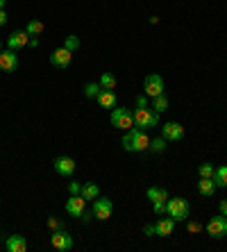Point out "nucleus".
Returning a JSON list of instances; mask_svg holds the SVG:
<instances>
[{
	"label": "nucleus",
	"mask_w": 227,
	"mask_h": 252,
	"mask_svg": "<svg viewBox=\"0 0 227 252\" xmlns=\"http://www.w3.org/2000/svg\"><path fill=\"white\" fill-rule=\"evenodd\" d=\"M150 148V136L146 134V129L141 127H130L125 134H123V150L128 153H143Z\"/></svg>",
	"instance_id": "obj_1"
},
{
	"label": "nucleus",
	"mask_w": 227,
	"mask_h": 252,
	"mask_svg": "<svg viewBox=\"0 0 227 252\" xmlns=\"http://www.w3.org/2000/svg\"><path fill=\"white\" fill-rule=\"evenodd\" d=\"M189 214H191V207L184 198H168L166 202V216H170L175 223L180 220H189Z\"/></svg>",
	"instance_id": "obj_2"
},
{
	"label": "nucleus",
	"mask_w": 227,
	"mask_h": 252,
	"mask_svg": "<svg viewBox=\"0 0 227 252\" xmlns=\"http://www.w3.org/2000/svg\"><path fill=\"white\" fill-rule=\"evenodd\" d=\"M134 116V125L141 129H152L159 125V114L152 109V107H146V109H136L132 114Z\"/></svg>",
	"instance_id": "obj_3"
},
{
	"label": "nucleus",
	"mask_w": 227,
	"mask_h": 252,
	"mask_svg": "<svg viewBox=\"0 0 227 252\" xmlns=\"http://www.w3.org/2000/svg\"><path fill=\"white\" fill-rule=\"evenodd\" d=\"M109 121H111L114 127L125 129V132H128L130 127H134V116H132V112H130L128 107H114V109H111Z\"/></svg>",
	"instance_id": "obj_4"
},
{
	"label": "nucleus",
	"mask_w": 227,
	"mask_h": 252,
	"mask_svg": "<svg viewBox=\"0 0 227 252\" xmlns=\"http://www.w3.org/2000/svg\"><path fill=\"white\" fill-rule=\"evenodd\" d=\"M204 229H207V234H209L211 239H225L227 236V216L218 214V216L209 218L207 225H204Z\"/></svg>",
	"instance_id": "obj_5"
},
{
	"label": "nucleus",
	"mask_w": 227,
	"mask_h": 252,
	"mask_svg": "<svg viewBox=\"0 0 227 252\" xmlns=\"http://www.w3.org/2000/svg\"><path fill=\"white\" fill-rule=\"evenodd\" d=\"M143 94H146L148 98H157V95L163 94V77L159 75V73L146 75V80H143Z\"/></svg>",
	"instance_id": "obj_6"
},
{
	"label": "nucleus",
	"mask_w": 227,
	"mask_h": 252,
	"mask_svg": "<svg viewBox=\"0 0 227 252\" xmlns=\"http://www.w3.org/2000/svg\"><path fill=\"white\" fill-rule=\"evenodd\" d=\"M50 243H53L55 250H59V252H68L70 248H73V236H70L64 227H59V229H53Z\"/></svg>",
	"instance_id": "obj_7"
},
{
	"label": "nucleus",
	"mask_w": 227,
	"mask_h": 252,
	"mask_svg": "<svg viewBox=\"0 0 227 252\" xmlns=\"http://www.w3.org/2000/svg\"><path fill=\"white\" fill-rule=\"evenodd\" d=\"M94 218H98V220H109L111 214H114V202H111L109 198H96L94 200Z\"/></svg>",
	"instance_id": "obj_8"
},
{
	"label": "nucleus",
	"mask_w": 227,
	"mask_h": 252,
	"mask_svg": "<svg viewBox=\"0 0 227 252\" xmlns=\"http://www.w3.org/2000/svg\"><path fill=\"white\" fill-rule=\"evenodd\" d=\"M87 211V200L82 198V195H70L66 200V214L73 218H82V214Z\"/></svg>",
	"instance_id": "obj_9"
},
{
	"label": "nucleus",
	"mask_w": 227,
	"mask_h": 252,
	"mask_svg": "<svg viewBox=\"0 0 227 252\" xmlns=\"http://www.w3.org/2000/svg\"><path fill=\"white\" fill-rule=\"evenodd\" d=\"M162 136L166 141H182L184 139V127L177 121H168L162 125Z\"/></svg>",
	"instance_id": "obj_10"
},
{
	"label": "nucleus",
	"mask_w": 227,
	"mask_h": 252,
	"mask_svg": "<svg viewBox=\"0 0 227 252\" xmlns=\"http://www.w3.org/2000/svg\"><path fill=\"white\" fill-rule=\"evenodd\" d=\"M18 68V55L16 50H0V70H5V73H12V70Z\"/></svg>",
	"instance_id": "obj_11"
},
{
	"label": "nucleus",
	"mask_w": 227,
	"mask_h": 252,
	"mask_svg": "<svg viewBox=\"0 0 227 252\" xmlns=\"http://www.w3.org/2000/svg\"><path fill=\"white\" fill-rule=\"evenodd\" d=\"M55 164V170H57V175H64V177H70L73 173H75V161L70 157H66V155H62V157H57L53 161Z\"/></svg>",
	"instance_id": "obj_12"
},
{
	"label": "nucleus",
	"mask_w": 227,
	"mask_h": 252,
	"mask_svg": "<svg viewBox=\"0 0 227 252\" xmlns=\"http://www.w3.org/2000/svg\"><path fill=\"white\" fill-rule=\"evenodd\" d=\"M70 59H73V53L62 46V48H57V50L50 55V64L57 66V68H66V66L70 64Z\"/></svg>",
	"instance_id": "obj_13"
},
{
	"label": "nucleus",
	"mask_w": 227,
	"mask_h": 252,
	"mask_svg": "<svg viewBox=\"0 0 227 252\" xmlns=\"http://www.w3.org/2000/svg\"><path fill=\"white\" fill-rule=\"evenodd\" d=\"M30 41V34L28 32H21V30H16V32H12V34L7 36V48L9 50H21V48H25Z\"/></svg>",
	"instance_id": "obj_14"
},
{
	"label": "nucleus",
	"mask_w": 227,
	"mask_h": 252,
	"mask_svg": "<svg viewBox=\"0 0 227 252\" xmlns=\"http://www.w3.org/2000/svg\"><path fill=\"white\" fill-rule=\"evenodd\" d=\"M5 250L7 252H25V250H28V241H25V236H21V234L7 236Z\"/></svg>",
	"instance_id": "obj_15"
},
{
	"label": "nucleus",
	"mask_w": 227,
	"mask_h": 252,
	"mask_svg": "<svg viewBox=\"0 0 227 252\" xmlns=\"http://www.w3.org/2000/svg\"><path fill=\"white\" fill-rule=\"evenodd\" d=\"M155 229H157V236H170L175 229V220L170 216L159 218L157 223H155Z\"/></svg>",
	"instance_id": "obj_16"
},
{
	"label": "nucleus",
	"mask_w": 227,
	"mask_h": 252,
	"mask_svg": "<svg viewBox=\"0 0 227 252\" xmlns=\"http://www.w3.org/2000/svg\"><path fill=\"white\" fill-rule=\"evenodd\" d=\"M216 182H214V177H200V182H198V193L204 195V198H209V195H214L216 191Z\"/></svg>",
	"instance_id": "obj_17"
},
{
	"label": "nucleus",
	"mask_w": 227,
	"mask_h": 252,
	"mask_svg": "<svg viewBox=\"0 0 227 252\" xmlns=\"http://www.w3.org/2000/svg\"><path fill=\"white\" fill-rule=\"evenodd\" d=\"M146 198L150 200V202H166V200H168V191L162 187H150L146 191Z\"/></svg>",
	"instance_id": "obj_18"
},
{
	"label": "nucleus",
	"mask_w": 227,
	"mask_h": 252,
	"mask_svg": "<svg viewBox=\"0 0 227 252\" xmlns=\"http://www.w3.org/2000/svg\"><path fill=\"white\" fill-rule=\"evenodd\" d=\"M96 100H98V105L105 107V109H114V107H116V94H114V91H105V89H102Z\"/></svg>",
	"instance_id": "obj_19"
},
{
	"label": "nucleus",
	"mask_w": 227,
	"mask_h": 252,
	"mask_svg": "<svg viewBox=\"0 0 227 252\" xmlns=\"http://www.w3.org/2000/svg\"><path fill=\"white\" fill-rule=\"evenodd\" d=\"M80 195H82L84 200H87V202H89V200L94 202V200L100 195L98 184H96V182H84V184H82V193H80Z\"/></svg>",
	"instance_id": "obj_20"
},
{
	"label": "nucleus",
	"mask_w": 227,
	"mask_h": 252,
	"mask_svg": "<svg viewBox=\"0 0 227 252\" xmlns=\"http://www.w3.org/2000/svg\"><path fill=\"white\" fill-rule=\"evenodd\" d=\"M214 182H216V187L227 189V166H218L214 170Z\"/></svg>",
	"instance_id": "obj_21"
},
{
	"label": "nucleus",
	"mask_w": 227,
	"mask_h": 252,
	"mask_svg": "<svg viewBox=\"0 0 227 252\" xmlns=\"http://www.w3.org/2000/svg\"><path fill=\"white\" fill-rule=\"evenodd\" d=\"M152 109L157 114L166 112V109H168V95L162 94V95H157V98H152Z\"/></svg>",
	"instance_id": "obj_22"
},
{
	"label": "nucleus",
	"mask_w": 227,
	"mask_h": 252,
	"mask_svg": "<svg viewBox=\"0 0 227 252\" xmlns=\"http://www.w3.org/2000/svg\"><path fill=\"white\" fill-rule=\"evenodd\" d=\"M98 84L105 89V91H114V89H116V77L111 75V73H102Z\"/></svg>",
	"instance_id": "obj_23"
},
{
	"label": "nucleus",
	"mask_w": 227,
	"mask_h": 252,
	"mask_svg": "<svg viewBox=\"0 0 227 252\" xmlns=\"http://www.w3.org/2000/svg\"><path fill=\"white\" fill-rule=\"evenodd\" d=\"M168 148V141L163 139V136H157V139H150V150L152 153H163Z\"/></svg>",
	"instance_id": "obj_24"
},
{
	"label": "nucleus",
	"mask_w": 227,
	"mask_h": 252,
	"mask_svg": "<svg viewBox=\"0 0 227 252\" xmlns=\"http://www.w3.org/2000/svg\"><path fill=\"white\" fill-rule=\"evenodd\" d=\"M25 32H28L30 36H39L41 32H43V23H41V21H30V23L25 25Z\"/></svg>",
	"instance_id": "obj_25"
},
{
	"label": "nucleus",
	"mask_w": 227,
	"mask_h": 252,
	"mask_svg": "<svg viewBox=\"0 0 227 252\" xmlns=\"http://www.w3.org/2000/svg\"><path fill=\"white\" fill-rule=\"evenodd\" d=\"M100 91H102V87H100L98 82H89L87 87H84V95H87V98H98Z\"/></svg>",
	"instance_id": "obj_26"
},
{
	"label": "nucleus",
	"mask_w": 227,
	"mask_h": 252,
	"mask_svg": "<svg viewBox=\"0 0 227 252\" xmlns=\"http://www.w3.org/2000/svg\"><path fill=\"white\" fill-rule=\"evenodd\" d=\"M64 48H66V50H70V53H75L77 48H80V39H77L75 34H68L64 39Z\"/></svg>",
	"instance_id": "obj_27"
},
{
	"label": "nucleus",
	"mask_w": 227,
	"mask_h": 252,
	"mask_svg": "<svg viewBox=\"0 0 227 252\" xmlns=\"http://www.w3.org/2000/svg\"><path fill=\"white\" fill-rule=\"evenodd\" d=\"M214 164H209V161H204V164L198 166V175L200 177H214Z\"/></svg>",
	"instance_id": "obj_28"
},
{
	"label": "nucleus",
	"mask_w": 227,
	"mask_h": 252,
	"mask_svg": "<svg viewBox=\"0 0 227 252\" xmlns=\"http://www.w3.org/2000/svg\"><path fill=\"white\" fill-rule=\"evenodd\" d=\"M168 202V200H166ZM166 202H152V211L157 214V216H163L166 214Z\"/></svg>",
	"instance_id": "obj_29"
},
{
	"label": "nucleus",
	"mask_w": 227,
	"mask_h": 252,
	"mask_svg": "<svg viewBox=\"0 0 227 252\" xmlns=\"http://www.w3.org/2000/svg\"><path fill=\"white\" fill-rule=\"evenodd\" d=\"M68 191H70V195H80L82 193V182H70Z\"/></svg>",
	"instance_id": "obj_30"
},
{
	"label": "nucleus",
	"mask_w": 227,
	"mask_h": 252,
	"mask_svg": "<svg viewBox=\"0 0 227 252\" xmlns=\"http://www.w3.org/2000/svg\"><path fill=\"white\" fill-rule=\"evenodd\" d=\"M187 229L191 232V234H195V232H200V229H202V225L195 223V220H189V223H187Z\"/></svg>",
	"instance_id": "obj_31"
},
{
	"label": "nucleus",
	"mask_w": 227,
	"mask_h": 252,
	"mask_svg": "<svg viewBox=\"0 0 227 252\" xmlns=\"http://www.w3.org/2000/svg\"><path fill=\"white\" fill-rule=\"evenodd\" d=\"M146 107H150L148 105V95H139L136 98V109H146Z\"/></svg>",
	"instance_id": "obj_32"
},
{
	"label": "nucleus",
	"mask_w": 227,
	"mask_h": 252,
	"mask_svg": "<svg viewBox=\"0 0 227 252\" xmlns=\"http://www.w3.org/2000/svg\"><path fill=\"white\" fill-rule=\"evenodd\" d=\"M48 225H50V227H53V229L64 227V223H62V220H57V218H55V216H50V218H48Z\"/></svg>",
	"instance_id": "obj_33"
},
{
	"label": "nucleus",
	"mask_w": 227,
	"mask_h": 252,
	"mask_svg": "<svg viewBox=\"0 0 227 252\" xmlns=\"http://www.w3.org/2000/svg\"><path fill=\"white\" fill-rule=\"evenodd\" d=\"M218 211H221L223 216H227V200H221V202H218Z\"/></svg>",
	"instance_id": "obj_34"
},
{
	"label": "nucleus",
	"mask_w": 227,
	"mask_h": 252,
	"mask_svg": "<svg viewBox=\"0 0 227 252\" xmlns=\"http://www.w3.org/2000/svg\"><path fill=\"white\" fill-rule=\"evenodd\" d=\"M143 232H146V234H148V236H152V234H157V229H155V225H152V223H150V225H146V227H143Z\"/></svg>",
	"instance_id": "obj_35"
},
{
	"label": "nucleus",
	"mask_w": 227,
	"mask_h": 252,
	"mask_svg": "<svg viewBox=\"0 0 227 252\" xmlns=\"http://www.w3.org/2000/svg\"><path fill=\"white\" fill-rule=\"evenodd\" d=\"M91 218H94V211H84V214H82V220H84V223H89Z\"/></svg>",
	"instance_id": "obj_36"
},
{
	"label": "nucleus",
	"mask_w": 227,
	"mask_h": 252,
	"mask_svg": "<svg viewBox=\"0 0 227 252\" xmlns=\"http://www.w3.org/2000/svg\"><path fill=\"white\" fill-rule=\"evenodd\" d=\"M7 21H9V18H7V12L5 9H0V25H5Z\"/></svg>",
	"instance_id": "obj_37"
},
{
	"label": "nucleus",
	"mask_w": 227,
	"mask_h": 252,
	"mask_svg": "<svg viewBox=\"0 0 227 252\" xmlns=\"http://www.w3.org/2000/svg\"><path fill=\"white\" fill-rule=\"evenodd\" d=\"M28 46H30V48H36V46H39V39H36V36H30Z\"/></svg>",
	"instance_id": "obj_38"
},
{
	"label": "nucleus",
	"mask_w": 227,
	"mask_h": 252,
	"mask_svg": "<svg viewBox=\"0 0 227 252\" xmlns=\"http://www.w3.org/2000/svg\"><path fill=\"white\" fill-rule=\"evenodd\" d=\"M5 5H7V0H0V9H5Z\"/></svg>",
	"instance_id": "obj_39"
},
{
	"label": "nucleus",
	"mask_w": 227,
	"mask_h": 252,
	"mask_svg": "<svg viewBox=\"0 0 227 252\" xmlns=\"http://www.w3.org/2000/svg\"><path fill=\"white\" fill-rule=\"evenodd\" d=\"M0 50H2V41H0Z\"/></svg>",
	"instance_id": "obj_40"
}]
</instances>
